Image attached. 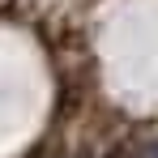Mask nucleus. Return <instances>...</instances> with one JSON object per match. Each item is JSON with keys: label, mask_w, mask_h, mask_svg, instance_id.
<instances>
[{"label": "nucleus", "mask_w": 158, "mask_h": 158, "mask_svg": "<svg viewBox=\"0 0 158 158\" xmlns=\"http://www.w3.org/2000/svg\"><path fill=\"white\" fill-rule=\"evenodd\" d=\"M150 158H158V145H154V150H150Z\"/></svg>", "instance_id": "1"}]
</instances>
